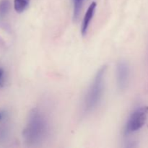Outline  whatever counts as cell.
<instances>
[{
  "label": "cell",
  "instance_id": "9",
  "mask_svg": "<svg viewBox=\"0 0 148 148\" xmlns=\"http://www.w3.org/2000/svg\"><path fill=\"white\" fill-rule=\"evenodd\" d=\"M5 83V77L4 71L2 68H0V87H3Z\"/></svg>",
  "mask_w": 148,
  "mask_h": 148
},
{
  "label": "cell",
  "instance_id": "2",
  "mask_svg": "<svg viewBox=\"0 0 148 148\" xmlns=\"http://www.w3.org/2000/svg\"><path fill=\"white\" fill-rule=\"evenodd\" d=\"M107 66L103 65L97 72L85 98V111L90 112L98 106L102 99L105 85V77Z\"/></svg>",
  "mask_w": 148,
  "mask_h": 148
},
{
  "label": "cell",
  "instance_id": "3",
  "mask_svg": "<svg viewBox=\"0 0 148 148\" xmlns=\"http://www.w3.org/2000/svg\"><path fill=\"white\" fill-rule=\"evenodd\" d=\"M147 117L148 106L140 107L133 111L125 125L124 135L128 136L140 130L145 125Z\"/></svg>",
  "mask_w": 148,
  "mask_h": 148
},
{
  "label": "cell",
  "instance_id": "7",
  "mask_svg": "<svg viewBox=\"0 0 148 148\" xmlns=\"http://www.w3.org/2000/svg\"><path fill=\"white\" fill-rule=\"evenodd\" d=\"M30 4V0H14V7L17 13H23Z\"/></svg>",
  "mask_w": 148,
  "mask_h": 148
},
{
  "label": "cell",
  "instance_id": "5",
  "mask_svg": "<svg viewBox=\"0 0 148 148\" xmlns=\"http://www.w3.org/2000/svg\"><path fill=\"white\" fill-rule=\"evenodd\" d=\"M97 4L96 2L93 1L90 4L89 7L87 10L86 13H85V16H84L83 21H82V28H81V33H82V36H85L88 33V27H89L90 23L91 20L93 17L94 14H95V9H96Z\"/></svg>",
  "mask_w": 148,
  "mask_h": 148
},
{
  "label": "cell",
  "instance_id": "11",
  "mask_svg": "<svg viewBox=\"0 0 148 148\" xmlns=\"http://www.w3.org/2000/svg\"><path fill=\"white\" fill-rule=\"evenodd\" d=\"M7 116V113L4 111H0V121H3Z\"/></svg>",
  "mask_w": 148,
  "mask_h": 148
},
{
  "label": "cell",
  "instance_id": "8",
  "mask_svg": "<svg viewBox=\"0 0 148 148\" xmlns=\"http://www.w3.org/2000/svg\"><path fill=\"white\" fill-rule=\"evenodd\" d=\"M74 2V20H77L80 14L83 0H73Z\"/></svg>",
  "mask_w": 148,
  "mask_h": 148
},
{
  "label": "cell",
  "instance_id": "6",
  "mask_svg": "<svg viewBox=\"0 0 148 148\" xmlns=\"http://www.w3.org/2000/svg\"><path fill=\"white\" fill-rule=\"evenodd\" d=\"M11 9L10 0H0V23L4 22Z\"/></svg>",
  "mask_w": 148,
  "mask_h": 148
},
{
  "label": "cell",
  "instance_id": "10",
  "mask_svg": "<svg viewBox=\"0 0 148 148\" xmlns=\"http://www.w3.org/2000/svg\"><path fill=\"white\" fill-rule=\"evenodd\" d=\"M7 136V130L5 128L0 129V140H4Z\"/></svg>",
  "mask_w": 148,
  "mask_h": 148
},
{
  "label": "cell",
  "instance_id": "1",
  "mask_svg": "<svg viewBox=\"0 0 148 148\" xmlns=\"http://www.w3.org/2000/svg\"><path fill=\"white\" fill-rule=\"evenodd\" d=\"M49 124L45 116L37 108L29 114L26 127L23 132V138L29 145H36L41 143L47 135Z\"/></svg>",
  "mask_w": 148,
  "mask_h": 148
},
{
  "label": "cell",
  "instance_id": "4",
  "mask_svg": "<svg viewBox=\"0 0 148 148\" xmlns=\"http://www.w3.org/2000/svg\"><path fill=\"white\" fill-rule=\"evenodd\" d=\"M130 77V65L125 61H120L116 65L117 87L120 91L125 90L129 85Z\"/></svg>",
  "mask_w": 148,
  "mask_h": 148
}]
</instances>
